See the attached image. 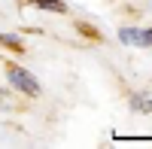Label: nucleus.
Instances as JSON below:
<instances>
[{
	"instance_id": "obj_1",
	"label": "nucleus",
	"mask_w": 152,
	"mask_h": 149,
	"mask_svg": "<svg viewBox=\"0 0 152 149\" xmlns=\"http://www.w3.org/2000/svg\"><path fill=\"white\" fill-rule=\"evenodd\" d=\"M6 82H9L15 91L28 94V97H40V94H43V85L34 79V73L24 70V67H18V64H6Z\"/></svg>"
},
{
	"instance_id": "obj_2",
	"label": "nucleus",
	"mask_w": 152,
	"mask_h": 149,
	"mask_svg": "<svg viewBox=\"0 0 152 149\" xmlns=\"http://www.w3.org/2000/svg\"><path fill=\"white\" fill-rule=\"evenodd\" d=\"M119 40L131 49H152V28L143 24H122L119 28Z\"/></svg>"
},
{
	"instance_id": "obj_3",
	"label": "nucleus",
	"mask_w": 152,
	"mask_h": 149,
	"mask_svg": "<svg viewBox=\"0 0 152 149\" xmlns=\"http://www.w3.org/2000/svg\"><path fill=\"white\" fill-rule=\"evenodd\" d=\"M128 104H131L134 113H152V94L149 91H131Z\"/></svg>"
},
{
	"instance_id": "obj_4",
	"label": "nucleus",
	"mask_w": 152,
	"mask_h": 149,
	"mask_svg": "<svg viewBox=\"0 0 152 149\" xmlns=\"http://www.w3.org/2000/svg\"><path fill=\"white\" fill-rule=\"evenodd\" d=\"M28 3L37 6V9H46V12H58V15H67L70 12V6L64 0H28Z\"/></svg>"
},
{
	"instance_id": "obj_5",
	"label": "nucleus",
	"mask_w": 152,
	"mask_h": 149,
	"mask_svg": "<svg viewBox=\"0 0 152 149\" xmlns=\"http://www.w3.org/2000/svg\"><path fill=\"white\" fill-rule=\"evenodd\" d=\"M0 46L12 49V52H24V40L15 37V34H0Z\"/></svg>"
}]
</instances>
